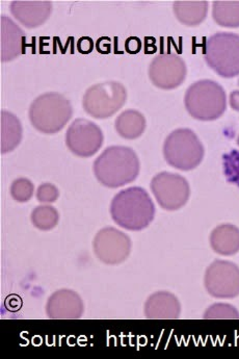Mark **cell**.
<instances>
[{
    "instance_id": "obj_1",
    "label": "cell",
    "mask_w": 239,
    "mask_h": 359,
    "mask_svg": "<svg viewBox=\"0 0 239 359\" xmlns=\"http://www.w3.org/2000/svg\"><path fill=\"white\" fill-rule=\"evenodd\" d=\"M139 160L131 148L111 146L95 161L93 170L98 182L109 189H117L135 182L139 174Z\"/></svg>"
},
{
    "instance_id": "obj_2",
    "label": "cell",
    "mask_w": 239,
    "mask_h": 359,
    "mask_svg": "<svg viewBox=\"0 0 239 359\" xmlns=\"http://www.w3.org/2000/svg\"><path fill=\"white\" fill-rule=\"evenodd\" d=\"M116 224L131 231L147 229L155 217V205L147 191L139 187L121 191L111 204Z\"/></svg>"
},
{
    "instance_id": "obj_3",
    "label": "cell",
    "mask_w": 239,
    "mask_h": 359,
    "mask_svg": "<svg viewBox=\"0 0 239 359\" xmlns=\"http://www.w3.org/2000/svg\"><path fill=\"white\" fill-rule=\"evenodd\" d=\"M184 104L191 117L200 121H213L225 113L227 97L219 83L203 79L193 83L185 93Z\"/></svg>"
},
{
    "instance_id": "obj_4",
    "label": "cell",
    "mask_w": 239,
    "mask_h": 359,
    "mask_svg": "<svg viewBox=\"0 0 239 359\" xmlns=\"http://www.w3.org/2000/svg\"><path fill=\"white\" fill-rule=\"evenodd\" d=\"M29 115L30 123L36 130L53 135L62 130L70 121L73 109L64 96L49 92L32 101Z\"/></svg>"
},
{
    "instance_id": "obj_5",
    "label": "cell",
    "mask_w": 239,
    "mask_h": 359,
    "mask_svg": "<svg viewBox=\"0 0 239 359\" xmlns=\"http://www.w3.org/2000/svg\"><path fill=\"white\" fill-rule=\"evenodd\" d=\"M205 154L203 144L189 128H180L170 133L163 145V156L171 167L189 171L202 163Z\"/></svg>"
},
{
    "instance_id": "obj_6",
    "label": "cell",
    "mask_w": 239,
    "mask_h": 359,
    "mask_svg": "<svg viewBox=\"0 0 239 359\" xmlns=\"http://www.w3.org/2000/svg\"><path fill=\"white\" fill-rule=\"evenodd\" d=\"M205 61L214 72L225 79L239 75V34H212L205 45Z\"/></svg>"
},
{
    "instance_id": "obj_7",
    "label": "cell",
    "mask_w": 239,
    "mask_h": 359,
    "mask_svg": "<svg viewBox=\"0 0 239 359\" xmlns=\"http://www.w3.org/2000/svg\"><path fill=\"white\" fill-rule=\"evenodd\" d=\"M127 91L118 81H107L92 86L83 99V109L96 119H107L115 115L124 105Z\"/></svg>"
},
{
    "instance_id": "obj_8",
    "label": "cell",
    "mask_w": 239,
    "mask_h": 359,
    "mask_svg": "<svg viewBox=\"0 0 239 359\" xmlns=\"http://www.w3.org/2000/svg\"><path fill=\"white\" fill-rule=\"evenodd\" d=\"M151 190L161 208L177 210L183 208L191 196L187 180L179 174L161 172L153 177Z\"/></svg>"
},
{
    "instance_id": "obj_9",
    "label": "cell",
    "mask_w": 239,
    "mask_h": 359,
    "mask_svg": "<svg viewBox=\"0 0 239 359\" xmlns=\"http://www.w3.org/2000/svg\"><path fill=\"white\" fill-rule=\"evenodd\" d=\"M204 285L214 298H236L239 294V266L234 262L217 259L206 270Z\"/></svg>"
},
{
    "instance_id": "obj_10",
    "label": "cell",
    "mask_w": 239,
    "mask_h": 359,
    "mask_svg": "<svg viewBox=\"0 0 239 359\" xmlns=\"http://www.w3.org/2000/svg\"><path fill=\"white\" fill-rule=\"evenodd\" d=\"M104 135L97 124L87 119L74 120L66 135L67 147L79 158H90L102 147Z\"/></svg>"
},
{
    "instance_id": "obj_11",
    "label": "cell",
    "mask_w": 239,
    "mask_h": 359,
    "mask_svg": "<svg viewBox=\"0 0 239 359\" xmlns=\"http://www.w3.org/2000/svg\"><path fill=\"white\" fill-rule=\"evenodd\" d=\"M93 248L99 261L114 266L126 261L131 252V241L124 232L105 227L95 236Z\"/></svg>"
},
{
    "instance_id": "obj_12",
    "label": "cell",
    "mask_w": 239,
    "mask_h": 359,
    "mask_svg": "<svg viewBox=\"0 0 239 359\" xmlns=\"http://www.w3.org/2000/svg\"><path fill=\"white\" fill-rule=\"evenodd\" d=\"M187 74L183 59L175 53H161L151 62L149 77L159 89L173 90L182 85Z\"/></svg>"
},
{
    "instance_id": "obj_13",
    "label": "cell",
    "mask_w": 239,
    "mask_h": 359,
    "mask_svg": "<svg viewBox=\"0 0 239 359\" xmlns=\"http://www.w3.org/2000/svg\"><path fill=\"white\" fill-rule=\"evenodd\" d=\"M85 311L81 296L71 290L62 289L51 294L46 305V313L49 319H81Z\"/></svg>"
},
{
    "instance_id": "obj_14",
    "label": "cell",
    "mask_w": 239,
    "mask_h": 359,
    "mask_svg": "<svg viewBox=\"0 0 239 359\" xmlns=\"http://www.w3.org/2000/svg\"><path fill=\"white\" fill-rule=\"evenodd\" d=\"M10 10L21 25L27 29H36L48 20L53 4L48 0H15L11 2Z\"/></svg>"
},
{
    "instance_id": "obj_15",
    "label": "cell",
    "mask_w": 239,
    "mask_h": 359,
    "mask_svg": "<svg viewBox=\"0 0 239 359\" xmlns=\"http://www.w3.org/2000/svg\"><path fill=\"white\" fill-rule=\"evenodd\" d=\"M0 41H1V62H11L25 53V32L8 17L0 18Z\"/></svg>"
},
{
    "instance_id": "obj_16",
    "label": "cell",
    "mask_w": 239,
    "mask_h": 359,
    "mask_svg": "<svg viewBox=\"0 0 239 359\" xmlns=\"http://www.w3.org/2000/svg\"><path fill=\"white\" fill-rule=\"evenodd\" d=\"M181 304L175 294L157 292L145 304V316L151 320H176L180 317Z\"/></svg>"
},
{
    "instance_id": "obj_17",
    "label": "cell",
    "mask_w": 239,
    "mask_h": 359,
    "mask_svg": "<svg viewBox=\"0 0 239 359\" xmlns=\"http://www.w3.org/2000/svg\"><path fill=\"white\" fill-rule=\"evenodd\" d=\"M210 246L214 252L225 257L235 255L239 251V229L232 224L215 227L210 234Z\"/></svg>"
},
{
    "instance_id": "obj_18",
    "label": "cell",
    "mask_w": 239,
    "mask_h": 359,
    "mask_svg": "<svg viewBox=\"0 0 239 359\" xmlns=\"http://www.w3.org/2000/svg\"><path fill=\"white\" fill-rule=\"evenodd\" d=\"M174 13L178 20L187 27L201 25L208 13L206 0H177L174 2Z\"/></svg>"
},
{
    "instance_id": "obj_19",
    "label": "cell",
    "mask_w": 239,
    "mask_h": 359,
    "mask_svg": "<svg viewBox=\"0 0 239 359\" xmlns=\"http://www.w3.org/2000/svg\"><path fill=\"white\" fill-rule=\"evenodd\" d=\"M22 126L14 114L1 111V154H8L18 147L22 140Z\"/></svg>"
},
{
    "instance_id": "obj_20",
    "label": "cell",
    "mask_w": 239,
    "mask_h": 359,
    "mask_svg": "<svg viewBox=\"0 0 239 359\" xmlns=\"http://www.w3.org/2000/svg\"><path fill=\"white\" fill-rule=\"evenodd\" d=\"M146 119L143 114L135 109H127L120 114L116 120V130L121 137L127 140H135L143 135L146 130Z\"/></svg>"
},
{
    "instance_id": "obj_21",
    "label": "cell",
    "mask_w": 239,
    "mask_h": 359,
    "mask_svg": "<svg viewBox=\"0 0 239 359\" xmlns=\"http://www.w3.org/2000/svg\"><path fill=\"white\" fill-rule=\"evenodd\" d=\"M212 17L217 25L224 27H239V0H215Z\"/></svg>"
},
{
    "instance_id": "obj_22",
    "label": "cell",
    "mask_w": 239,
    "mask_h": 359,
    "mask_svg": "<svg viewBox=\"0 0 239 359\" xmlns=\"http://www.w3.org/2000/svg\"><path fill=\"white\" fill-rule=\"evenodd\" d=\"M60 220V214L53 206L40 205L32 210V222L34 227L48 231L57 226Z\"/></svg>"
},
{
    "instance_id": "obj_23",
    "label": "cell",
    "mask_w": 239,
    "mask_h": 359,
    "mask_svg": "<svg viewBox=\"0 0 239 359\" xmlns=\"http://www.w3.org/2000/svg\"><path fill=\"white\" fill-rule=\"evenodd\" d=\"M223 165L227 182L239 188V150H231L224 154Z\"/></svg>"
},
{
    "instance_id": "obj_24",
    "label": "cell",
    "mask_w": 239,
    "mask_h": 359,
    "mask_svg": "<svg viewBox=\"0 0 239 359\" xmlns=\"http://www.w3.org/2000/svg\"><path fill=\"white\" fill-rule=\"evenodd\" d=\"M203 318L207 320H238L239 311L235 307L227 303H217L211 305L204 313Z\"/></svg>"
},
{
    "instance_id": "obj_25",
    "label": "cell",
    "mask_w": 239,
    "mask_h": 359,
    "mask_svg": "<svg viewBox=\"0 0 239 359\" xmlns=\"http://www.w3.org/2000/svg\"><path fill=\"white\" fill-rule=\"evenodd\" d=\"M34 186L27 178H18L11 186V195L18 202H27L34 195Z\"/></svg>"
},
{
    "instance_id": "obj_26",
    "label": "cell",
    "mask_w": 239,
    "mask_h": 359,
    "mask_svg": "<svg viewBox=\"0 0 239 359\" xmlns=\"http://www.w3.org/2000/svg\"><path fill=\"white\" fill-rule=\"evenodd\" d=\"M59 197V189L53 184H41L36 191V199L42 203H53Z\"/></svg>"
},
{
    "instance_id": "obj_27",
    "label": "cell",
    "mask_w": 239,
    "mask_h": 359,
    "mask_svg": "<svg viewBox=\"0 0 239 359\" xmlns=\"http://www.w3.org/2000/svg\"><path fill=\"white\" fill-rule=\"evenodd\" d=\"M141 48V41H139V38H135V36L127 39L126 42H125V49H126L127 53H131V55L139 53Z\"/></svg>"
},
{
    "instance_id": "obj_28",
    "label": "cell",
    "mask_w": 239,
    "mask_h": 359,
    "mask_svg": "<svg viewBox=\"0 0 239 359\" xmlns=\"http://www.w3.org/2000/svg\"><path fill=\"white\" fill-rule=\"evenodd\" d=\"M77 48H78L79 53H83V55H89L94 49V42L89 36H83L77 43Z\"/></svg>"
},
{
    "instance_id": "obj_29",
    "label": "cell",
    "mask_w": 239,
    "mask_h": 359,
    "mask_svg": "<svg viewBox=\"0 0 239 359\" xmlns=\"http://www.w3.org/2000/svg\"><path fill=\"white\" fill-rule=\"evenodd\" d=\"M96 49L98 53L102 55H109L111 51V40L107 36H102L98 39L96 43Z\"/></svg>"
},
{
    "instance_id": "obj_30",
    "label": "cell",
    "mask_w": 239,
    "mask_h": 359,
    "mask_svg": "<svg viewBox=\"0 0 239 359\" xmlns=\"http://www.w3.org/2000/svg\"><path fill=\"white\" fill-rule=\"evenodd\" d=\"M230 105L234 111H239V91L238 90L230 94Z\"/></svg>"
},
{
    "instance_id": "obj_31",
    "label": "cell",
    "mask_w": 239,
    "mask_h": 359,
    "mask_svg": "<svg viewBox=\"0 0 239 359\" xmlns=\"http://www.w3.org/2000/svg\"><path fill=\"white\" fill-rule=\"evenodd\" d=\"M238 144L239 145V135H238Z\"/></svg>"
},
{
    "instance_id": "obj_32",
    "label": "cell",
    "mask_w": 239,
    "mask_h": 359,
    "mask_svg": "<svg viewBox=\"0 0 239 359\" xmlns=\"http://www.w3.org/2000/svg\"><path fill=\"white\" fill-rule=\"evenodd\" d=\"M238 86H239V81H238Z\"/></svg>"
}]
</instances>
